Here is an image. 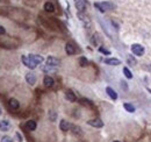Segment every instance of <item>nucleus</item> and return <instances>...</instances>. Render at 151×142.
Wrapping results in <instances>:
<instances>
[{
    "label": "nucleus",
    "instance_id": "f257e3e1",
    "mask_svg": "<svg viewBox=\"0 0 151 142\" xmlns=\"http://www.w3.org/2000/svg\"><path fill=\"white\" fill-rule=\"evenodd\" d=\"M94 7L96 8V9H99L100 12H106V11H108V9H112L113 8V5L111 4V2H95L94 4Z\"/></svg>",
    "mask_w": 151,
    "mask_h": 142
},
{
    "label": "nucleus",
    "instance_id": "f03ea898",
    "mask_svg": "<svg viewBox=\"0 0 151 142\" xmlns=\"http://www.w3.org/2000/svg\"><path fill=\"white\" fill-rule=\"evenodd\" d=\"M21 61H22V63L27 67V68H29V69H35L36 67H37V64L33 61V58L30 57V56H22L21 57Z\"/></svg>",
    "mask_w": 151,
    "mask_h": 142
},
{
    "label": "nucleus",
    "instance_id": "7ed1b4c3",
    "mask_svg": "<svg viewBox=\"0 0 151 142\" xmlns=\"http://www.w3.org/2000/svg\"><path fill=\"white\" fill-rule=\"evenodd\" d=\"M74 5L79 13H84L87 7V1L86 0H74Z\"/></svg>",
    "mask_w": 151,
    "mask_h": 142
},
{
    "label": "nucleus",
    "instance_id": "20e7f679",
    "mask_svg": "<svg viewBox=\"0 0 151 142\" xmlns=\"http://www.w3.org/2000/svg\"><path fill=\"white\" fill-rule=\"evenodd\" d=\"M131 53L136 56H143L144 54V47H142L141 44H133L131 45Z\"/></svg>",
    "mask_w": 151,
    "mask_h": 142
},
{
    "label": "nucleus",
    "instance_id": "39448f33",
    "mask_svg": "<svg viewBox=\"0 0 151 142\" xmlns=\"http://www.w3.org/2000/svg\"><path fill=\"white\" fill-rule=\"evenodd\" d=\"M47 65H50V67L56 68V67H58V65H60V60H58V58H56V57L49 56V57L47 58Z\"/></svg>",
    "mask_w": 151,
    "mask_h": 142
},
{
    "label": "nucleus",
    "instance_id": "423d86ee",
    "mask_svg": "<svg viewBox=\"0 0 151 142\" xmlns=\"http://www.w3.org/2000/svg\"><path fill=\"white\" fill-rule=\"evenodd\" d=\"M87 124L92 126V127H95V128H101L104 126V122L100 120V119H92V120H89Z\"/></svg>",
    "mask_w": 151,
    "mask_h": 142
},
{
    "label": "nucleus",
    "instance_id": "0eeeda50",
    "mask_svg": "<svg viewBox=\"0 0 151 142\" xmlns=\"http://www.w3.org/2000/svg\"><path fill=\"white\" fill-rule=\"evenodd\" d=\"M9 128H11L9 121H7V120H1L0 121V131L7 132V131H9Z\"/></svg>",
    "mask_w": 151,
    "mask_h": 142
},
{
    "label": "nucleus",
    "instance_id": "6e6552de",
    "mask_svg": "<svg viewBox=\"0 0 151 142\" xmlns=\"http://www.w3.org/2000/svg\"><path fill=\"white\" fill-rule=\"evenodd\" d=\"M26 80H27L28 84L34 85V84L36 83V76H35L34 73H31V72H28V73L26 75Z\"/></svg>",
    "mask_w": 151,
    "mask_h": 142
},
{
    "label": "nucleus",
    "instance_id": "1a4fd4ad",
    "mask_svg": "<svg viewBox=\"0 0 151 142\" xmlns=\"http://www.w3.org/2000/svg\"><path fill=\"white\" fill-rule=\"evenodd\" d=\"M43 83H44V85H45L47 87H51V86H54L55 80L52 79V77H50V76H45V77H44Z\"/></svg>",
    "mask_w": 151,
    "mask_h": 142
},
{
    "label": "nucleus",
    "instance_id": "9d476101",
    "mask_svg": "<svg viewBox=\"0 0 151 142\" xmlns=\"http://www.w3.org/2000/svg\"><path fill=\"white\" fill-rule=\"evenodd\" d=\"M60 128L63 131V132H67V131L71 128V125H70L66 120H62L60 122Z\"/></svg>",
    "mask_w": 151,
    "mask_h": 142
},
{
    "label": "nucleus",
    "instance_id": "9b49d317",
    "mask_svg": "<svg viewBox=\"0 0 151 142\" xmlns=\"http://www.w3.org/2000/svg\"><path fill=\"white\" fill-rule=\"evenodd\" d=\"M26 129L27 131H35L36 129V121H34V120H28L27 122H26Z\"/></svg>",
    "mask_w": 151,
    "mask_h": 142
},
{
    "label": "nucleus",
    "instance_id": "f8f14e48",
    "mask_svg": "<svg viewBox=\"0 0 151 142\" xmlns=\"http://www.w3.org/2000/svg\"><path fill=\"white\" fill-rule=\"evenodd\" d=\"M106 92H107V94H108L113 100H116V99H118V93H116L112 87H106Z\"/></svg>",
    "mask_w": 151,
    "mask_h": 142
},
{
    "label": "nucleus",
    "instance_id": "ddd939ff",
    "mask_svg": "<svg viewBox=\"0 0 151 142\" xmlns=\"http://www.w3.org/2000/svg\"><path fill=\"white\" fill-rule=\"evenodd\" d=\"M105 63L108 65H119L121 64V61L118 58H107V60H105Z\"/></svg>",
    "mask_w": 151,
    "mask_h": 142
},
{
    "label": "nucleus",
    "instance_id": "4468645a",
    "mask_svg": "<svg viewBox=\"0 0 151 142\" xmlns=\"http://www.w3.org/2000/svg\"><path fill=\"white\" fill-rule=\"evenodd\" d=\"M65 98H66L69 102H71V103H73V102L77 100V98H76V96H74V93H73L72 91H66V92H65Z\"/></svg>",
    "mask_w": 151,
    "mask_h": 142
},
{
    "label": "nucleus",
    "instance_id": "2eb2a0df",
    "mask_svg": "<svg viewBox=\"0 0 151 142\" xmlns=\"http://www.w3.org/2000/svg\"><path fill=\"white\" fill-rule=\"evenodd\" d=\"M65 51H66V54H69V55H73V54H76V49H74V47H73L71 43H67V44H66V47H65Z\"/></svg>",
    "mask_w": 151,
    "mask_h": 142
},
{
    "label": "nucleus",
    "instance_id": "dca6fc26",
    "mask_svg": "<svg viewBox=\"0 0 151 142\" xmlns=\"http://www.w3.org/2000/svg\"><path fill=\"white\" fill-rule=\"evenodd\" d=\"M8 105H9L11 108H13V109H18L19 106H20V104H19V102H18L16 99H9Z\"/></svg>",
    "mask_w": 151,
    "mask_h": 142
},
{
    "label": "nucleus",
    "instance_id": "f3484780",
    "mask_svg": "<svg viewBox=\"0 0 151 142\" xmlns=\"http://www.w3.org/2000/svg\"><path fill=\"white\" fill-rule=\"evenodd\" d=\"M44 9H45L47 12H49V13H52V12L55 11V6H54L52 2H45V4H44Z\"/></svg>",
    "mask_w": 151,
    "mask_h": 142
},
{
    "label": "nucleus",
    "instance_id": "a211bd4d",
    "mask_svg": "<svg viewBox=\"0 0 151 142\" xmlns=\"http://www.w3.org/2000/svg\"><path fill=\"white\" fill-rule=\"evenodd\" d=\"M127 62H128V64L129 65H131V67H136V58L134 57V56H131V55H128L127 56Z\"/></svg>",
    "mask_w": 151,
    "mask_h": 142
},
{
    "label": "nucleus",
    "instance_id": "6ab92c4d",
    "mask_svg": "<svg viewBox=\"0 0 151 142\" xmlns=\"http://www.w3.org/2000/svg\"><path fill=\"white\" fill-rule=\"evenodd\" d=\"M71 129H72V133L74 135H78V136L83 135V132H82V128L80 127H78V126H71Z\"/></svg>",
    "mask_w": 151,
    "mask_h": 142
},
{
    "label": "nucleus",
    "instance_id": "aec40b11",
    "mask_svg": "<svg viewBox=\"0 0 151 142\" xmlns=\"http://www.w3.org/2000/svg\"><path fill=\"white\" fill-rule=\"evenodd\" d=\"M29 56L33 58V61H34L36 64H40V63H42V62H43V57H42V56H40V55H29Z\"/></svg>",
    "mask_w": 151,
    "mask_h": 142
},
{
    "label": "nucleus",
    "instance_id": "412c9836",
    "mask_svg": "<svg viewBox=\"0 0 151 142\" xmlns=\"http://www.w3.org/2000/svg\"><path fill=\"white\" fill-rule=\"evenodd\" d=\"M123 107H124V109H127V112H129V113H134V112H135V107H134V105H131V104L125 103V104H123Z\"/></svg>",
    "mask_w": 151,
    "mask_h": 142
},
{
    "label": "nucleus",
    "instance_id": "4be33fe9",
    "mask_svg": "<svg viewBox=\"0 0 151 142\" xmlns=\"http://www.w3.org/2000/svg\"><path fill=\"white\" fill-rule=\"evenodd\" d=\"M79 64H80V67H83V68H85V67H87L89 65V61H87V58L86 57H80L79 58Z\"/></svg>",
    "mask_w": 151,
    "mask_h": 142
},
{
    "label": "nucleus",
    "instance_id": "5701e85b",
    "mask_svg": "<svg viewBox=\"0 0 151 142\" xmlns=\"http://www.w3.org/2000/svg\"><path fill=\"white\" fill-rule=\"evenodd\" d=\"M123 73H124V76H125L128 79H131V78H133V73L130 72V70H129L127 67H125V68H123Z\"/></svg>",
    "mask_w": 151,
    "mask_h": 142
},
{
    "label": "nucleus",
    "instance_id": "b1692460",
    "mask_svg": "<svg viewBox=\"0 0 151 142\" xmlns=\"http://www.w3.org/2000/svg\"><path fill=\"white\" fill-rule=\"evenodd\" d=\"M99 42H100L99 35H98V34H94L93 37H92V43H93L94 45H96V44H99Z\"/></svg>",
    "mask_w": 151,
    "mask_h": 142
},
{
    "label": "nucleus",
    "instance_id": "393cba45",
    "mask_svg": "<svg viewBox=\"0 0 151 142\" xmlns=\"http://www.w3.org/2000/svg\"><path fill=\"white\" fill-rule=\"evenodd\" d=\"M80 103H82L83 105H86V106H92V102L89 100V99H85V98H82V99H80Z\"/></svg>",
    "mask_w": 151,
    "mask_h": 142
},
{
    "label": "nucleus",
    "instance_id": "a878e982",
    "mask_svg": "<svg viewBox=\"0 0 151 142\" xmlns=\"http://www.w3.org/2000/svg\"><path fill=\"white\" fill-rule=\"evenodd\" d=\"M49 118H50V120H51V121H55V120H56V118H57V114H56V112H54V111H50V112H49Z\"/></svg>",
    "mask_w": 151,
    "mask_h": 142
},
{
    "label": "nucleus",
    "instance_id": "bb28decb",
    "mask_svg": "<svg viewBox=\"0 0 151 142\" xmlns=\"http://www.w3.org/2000/svg\"><path fill=\"white\" fill-rule=\"evenodd\" d=\"M99 51L102 53V54H105V55H111V51L107 50V49H105L104 47H99Z\"/></svg>",
    "mask_w": 151,
    "mask_h": 142
},
{
    "label": "nucleus",
    "instance_id": "cd10ccee",
    "mask_svg": "<svg viewBox=\"0 0 151 142\" xmlns=\"http://www.w3.org/2000/svg\"><path fill=\"white\" fill-rule=\"evenodd\" d=\"M1 142H13V140L9 138V136H4L1 139Z\"/></svg>",
    "mask_w": 151,
    "mask_h": 142
},
{
    "label": "nucleus",
    "instance_id": "c85d7f7f",
    "mask_svg": "<svg viewBox=\"0 0 151 142\" xmlns=\"http://www.w3.org/2000/svg\"><path fill=\"white\" fill-rule=\"evenodd\" d=\"M5 32H6V31H5V28H4L2 26H0V35H4V34H5Z\"/></svg>",
    "mask_w": 151,
    "mask_h": 142
},
{
    "label": "nucleus",
    "instance_id": "c756f323",
    "mask_svg": "<svg viewBox=\"0 0 151 142\" xmlns=\"http://www.w3.org/2000/svg\"><path fill=\"white\" fill-rule=\"evenodd\" d=\"M16 138H18V139H19V141H20V142L22 141V138H21V135H20V134H19V133H16Z\"/></svg>",
    "mask_w": 151,
    "mask_h": 142
},
{
    "label": "nucleus",
    "instance_id": "7c9ffc66",
    "mask_svg": "<svg viewBox=\"0 0 151 142\" xmlns=\"http://www.w3.org/2000/svg\"><path fill=\"white\" fill-rule=\"evenodd\" d=\"M0 114H1V108H0Z\"/></svg>",
    "mask_w": 151,
    "mask_h": 142
},
{
    "label": "nucleus",
    "instance_id": "2f4dec72",
    "mask_svg": "<svg viewBox=\"0 0 151 142\" xmlns=\"http://www.w3.org/2000/svg\"><path fill=\"white\" fill-rule=\"evenodd\" d=\"M115 142H119V141H115Z\"/></svg>",
    "mask_w": 151,
    "mask_h": 142
}]
</instances>
